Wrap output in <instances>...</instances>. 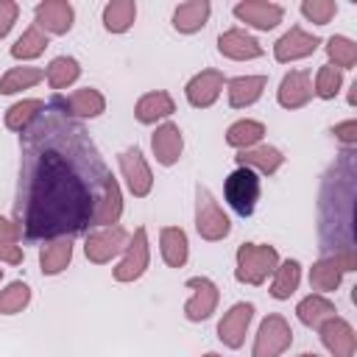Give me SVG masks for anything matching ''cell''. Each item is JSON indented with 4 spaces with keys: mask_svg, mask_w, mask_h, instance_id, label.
Listing matches in <instances>:
<instances>
[{
    "mask_svg": "<svg viewBox=\"0 0 357 357\" xmlns=\"http://www.w3.org/2000/svg\"><path fill=\"white\" fill-rule=\"evenodd\" d=\"M31 304V287L25 282H11L6 290H0V312L17 315Z\"/></svg>",
    "mask_w": 357,
    "mask_h": 357,
    "instance_id": "38",
    "label": "cell"
},
{
    "mask_svg": "<svg viewBox=\"0 0 357 357\" xmlns=\"http://www.w3.org/2000/svg\"><path fill=\"white\" fill-rule=\"evenodd\" d=\"M173 112H176V103H173V98H170L165 89L145 92V95L137 100V106H134V117H137L139 123H145V126H151V123H156V120H165V117H170Z\"/></svg>",
    "mask_w": 357,
    "mask_h": 357,
    "instance_id": "24",
    "label": "cell"
},
{
    "mask_svg": "<svg viewBox=\"0 0 357 357\" xmlns=\"http://www.w3.org/2000/svg\"><path fill=\"white\" fill-rule=\"evenodd\" d=\"M237 165L254 170L257 176H273L284 165V156L273 145H254V148H245L237 153Z\"/></svg>",
    "mask_w": 357,
    "mask_h": 357,
    "instance_id": "22",
    "label": "cell"
},
{
    "mask_svg": "<svg viewBox=\"0 0 357 357\" xmlns=\"http://www.w3.org/2000/svg\"><path fill=\"white\" fill-rule=\"evenodd\" d=\"M318 332H321V340H324V346L329 349L332 357H354L357 335H354V329H351V324L346 318L335 315V318L324 321L318 326Z\"/></svg>",
    "mask_w": 357,
    "mask_h": 357,
    "instance_id": "16",
    "label": "cell"
},
{
    "mask_svg": "<svg viewBox=\"0 0 357 357\" xmlns=\"http://www.w3.org/2000/svg\"><path fill=\"white\" fill-rule=\"evenodd\" d=\"M357 268V257L354 254H340V257H324V259H318L312 268H310V287L315 290V293H332L337 284H340V279H343V273H349V271H354Z\"/></svg>",
    "mask_w": 357,
    "mask_h": 357,
    "instance_id": "9",
    "label": "cell"
},
{
    "mask_svg": "<svg viewBox=\"0 0 357 357\" xmlns=\"http://www.w3.org/2000/svg\"><path fill=\"white\" fill-rule=\"evenodd\" d=\"M326 56H329V64L337 67L340 73L351 70L357 64V45L349 36H329L326 39Z\"/></svg>",
    "mask_w": 357,
    "mask_h": 357,
    "instance_id": "37",
    "label": "cell"
},
{
    "mask_svg": "<svg viewBox=\"0 0 357 357\" xmlns=\"http://www.w3.org/2000/svg\"><path fill=\"white\" fill-rule=\"evenodd\" d=\"M17 240H22L20 226L8 218H0V243H17Z\"/></svg>",
    "mask_w": 357,
    "mask_h": 357,
    "instance_id": "44",
    "label": "cell"
},
{
    "mask_svg": "<svg viewBox=\"0 0 357 357\" xmlns=\"http://www.w3.org/2000/svg\"><path fill=\"white\" fill-rule=\"evenodd\" d=\"M301 14L315 25H326L337 14V3L335 0H304L301 3Z\"/></svg>",
    "mask_w": 357,
    "mask_h": 357,
    "instance_id": "40",
    "label": "cell"
},
{
    "mask_svg": "<svg viewBox=\"0 0 357 357\" xmlns=\"http://www.w3.org/2000/svg\"><path fill=\"white\" fill-rule=\"evenodd\" d=\"M340 86H343V73H340L337 67H332V64L318 67L312 95H318V98H324V100H332V98L340 92Z\"/></svg>",
    "mask_w": 357,
    "mask_h": 357,
    "instance_id": "39",
    "label": "cell"
},
{
    "mask_svg": "<svg viewBox=\"0 0 357 357\" xmlns=\"http://www.w3.org/2000/svg\"><path fill=\"white\" fill-rule=\"evenodd\" d=\"M276 100L284 109H301V106H307L312 100V78H310V70H290L282 78V84H279Z\"/></svg>",
    "mask_w": 357,
    "mask_h": 357,
    "instance_id": "20",
    "label": "cell"
},
{
    "mask_svg": "<svg viewBox=\"0 0 357 357\" xmlns=\"http://www.w3.org/2000/svg\"><path fill=\"white\" fill-rule=\"evenodd\" d=\"M204 357H220V354H215V351H209V354H204Z\"/></svg>",
    "mask_w": 357,
    "mask_h": 357,
    "instance_id": "46",
    "label": "cell"
},
{
    "mask_svg": "<svg viewBox=\"0 0 357 357\" xmlns=\"http://www.w3.org/2000/svg\"><path fill=\"white\" fill-rule=\"evenodd\" d=\"M195 229L204 240L218 243L231 231V220L229 215L220 209V204L215 201V195L206 187H195Z\"/></svg>",
    "mask_w": 357,
    "mask_h": 357,
    "instance_id": "4",
    "label": "cell"
},
{
    "mask_svg": "<svg viewBox=\"0 0 357 357\" xmlns=\"http://www.w3.org/2000/svg\"><path fill=\"white\" fill-rule=\"evenodd\" d=\"M259 190H262V181H259V176H257L254 170H248V167H237V170L226 178V184H223V195H226L229 206H231L237 215H243V218H248V215L254 212V206H257V201H259Z\"/></svg>",
    "mask_w": 357,
    "mask_h": 357,
    "instance_id": "5",
    "label": "cell"
},
{
    "mask_svg": "<svg viewBox=\"0 0 357 357\" xmlns=\"http://www.w3.org/2000/svg\"><path fill=\"white\" fill-rule=\"evenodd\" d=\"M293 343V329L290 324L279 315V312H271L262 324H259V332H257V340H254V349H251V357H282Z\"/></svg>",
    "mask_w": 357,
    "mask_h": 357,
    "instance_id": "6",
    "label": "cell"
},
{
    "mask_svg": "<svg viewBox=\"0 0 357 357\" xmlns=\"http://www.w3.org/2000/svg\"><path fill=\"white\" fill-rule=\"evenodd\" d=\"M159 245H162V259L170 265V268H181L190 257V243H187V234L184 229L178 226H165L159 231Z\"/></svg>",
    "mask_w": 357,
    "mask_h": 357,
    "instance_id": "27",
    "label": "cell"
},
{
    "mask_svg": "<svg viewBox=\"0 0 357 357\" xmlns=\"http://www.w3.org/2000/svg\"><path fill=\"white\" fill-rule=\"evenodd\" d=\"M279 265V251L273 245H257V243H243L237 248V282L245 284H262Z\"/></svg>",
    "mask_w": 357,
    "mask_h": 357,
    "instance_id": "3",
    "label": "cell"
},
{
    "mask_svg": "<svg viewBox=\"0 0 357 357\" xmlns=\"http://www.w3.org/2000/svg\"><path fill=\"white\" fill-rule=\"evenodd\" d=\"M22 248L17 243H0V262H8V265H20L22 262Z\"/></svg>",
    "mask_w": 357,
    "mask_h": 357,
    "instance_id": "43",
    "label": "cell"
},
{
    "mask_svg": "<svg viewBox=\"0 0 357 357\" xmlns=\"http://www.w3.org/2000/svg\"><path fill=\"white\" fill-rule=\"evenodd\" d=\"M42 78H45V70H39V67H11L0 78V95H14L22 89H31Z\"/></svg>",
    "mask_w": 357,
    "mask_h": 357,
    "instance_id": "34",
    "label": "cell"
},
{
    "mask_svg": "<svg viewBox=\"0 0 357 357\" xmlns=\"http://www.w3.org/2000/svg\"><path fill=\"white\" fill-rule=\"evenodd\" d=\"M47 103L56 106L59 112H64V114L73 117V120L98 117V114H103V109H106L103 95H100L98 89H92V86H84V89H75V92H67V95L56 92Z\"/></svg>",
    "mask_w": 357,
    "mask_h": 357,
    "instance_id": "8",
    "label": "cell"
},
{
    "mask_svg": "<svg viewBox=\"0 0 357 357\" xmlns=\"http://www.w3.org/2000/svg\"><path fill=\"white\" fill-rule=\"evenodd\" d=\"M254 318V304L248 301H237L218 324V337L229 346V349H240L243 340H245V332H248V324Z\"/></svg>",
    "mask_w": 357,
    "mask_h": 357,
    "instance_id": "17",
    "label": "cell"
},
{
    "mask_svg": "<svg viewBox=\"0 0 357 357\" xmlns=\"http://www.w3.org/2000/svg\"><path fill=\"white\" fill-rule=\"evenodd\" d=\"M20 184L14 223L22 240H59L86 231L112 176L81 120L45 103L20 131Z\"/></svg>",
    "mask_w": 357,
    "mask_h": 357,
    "instance_id": "1",
    "label": "cell"
},
{
    "mask_svg": "<svg viewBox=\"0 0 357 357\" xmlns=\"http://www.w3.org/2000/svg\"><path fill=\"white\" fill-rule=\"evenodd\" d=\"M126 245H128V231L123 226H103V229H95L86 234L84 254L89 262L106 265V262H112V257L126 251Z\"/></svg>",
    "mask_w": 357,
    "mask_h": 357,
    "instance_id": "7",
    "label": "cell"
},
{
    "mask_svg": "<svg viewBox=\"0 0 357 357\" xmlns=\"http://www.w3.org/2000/svg\"><path fill=\"white\" fill-rule=\"evenodd\" d=\"M321 39L315 33H307L301 25H293L276 45H273V59L287 64V61H296V59H307L318 50Z\"/></svg>",
    "mask_w": 357,
    "mask_h": 357,
    "instance_id": "15",
    "label": "cell"
},
{
    "mask_svg": "<svg viewBox=\"0 0 357 357\" xmlns=\"http://www.w3.org/2000/svg\"><path fill=\"white\" fill-rule=\"evenodd\" d=\"M223 84H226V78H223L220 70H201L198 75H192V78L187 81V89H184L190 106H195V109L212 106V103L218 100Z\"/></svg>",
    "mask_w": 357,
    "mask_h": 357,
    "instance_id": "19",
    "label": "cell"
},
{
    "mask_svg": "<svg viewBox=\"0 0 357 357\" xmlns=\"http://www.w3.org/2000/svg\"><path fill=\"white\" fill-rule=\"evenodd\" d=\"M209 0H187V3H178L176 11H173V28L178 33H195L206 25L209 20Z\"/></svg>",
    "mask_w": 357,
    "mask_h": 357,
    "instance_id": "25",
    "label": "cell"
},
{
    "mask_svg": "<svg viewBox=\"0 0 357 357\" xmlns=\"http://www.w3.org/2000/svg\"><path fill=\"white\" fill-rule=\"evenodd\" d=\"M120 215H123V195H120V184H117V178H114V176H109V178H106V190H103V198H100V204H98V212H95L92 226H95V229H103V226H112V223L117 226Z\"/></svg>",
    "mask_w": 357,
    "mask_h": 357,
    "instance_id": "26",
    "label": "cell"
},
{
    "mask_svg": "<svg viewBox=\"0 0 357 357\" xmlns=\"http://www.w3.org/2000/svg\"><path fill=\"white\" fill-rule=\"evenodd\" d=\"M265 134V126L259 120H237L229 126L226 131V142L237 151H245V148H254Z\"/></svg>",
    "mask_w": 357,
    "mask_h": 357,
    "instance_id": "33",
    "label": "cell"
},
{
    "mask_svg": "<svg viewBox=\"0 0 357 357\" xmlns=\"http://www.w3.org/2000/svg\"><path fill=\"white\" fill-rule=\"evenodd\" d=\"M17 17H20V6L14 0H0V39L14 28Z\"/></svg>",
    "mask_w": 357,
    "mask_h": 357,
    "instance_id": "41",
    "label": "cell"
},
{
    "mask_svg": "<svg viewBox=\"0 0 357 357\" xmlns=\"http://www.w3.org/2000/svg\"><path fill=\"white\" fill-rule=\"evenodd\" d=\"M137 20V3L134 0H112L103 8V28L109 33H126Z\"/></svg>",
    "mask_w": 357,
    "mask_h": 357,
    "instance_id": "31",
    "label": "cell"
},
{
    "mask_svg": "<svg viewBox=\"0 0 357 357\" xmlns=\"http://www.w3.org/2000/svg\"><path fill=\"white\" fill-rule=\"evenodd\" d=\"M298 282H301V265L296 259H284L276 265L273 271V279H271V296L284 301L290 298L296 290H298Z\"/></svg>",
    "mask_w": 357,
    "mask_h": 357,
    "instance_id": "30",
    "label": "cell"
},
{
    "mask_svg": "<svg viewBox=\"0 0 357 357\" xmlns=\"http://www.w3.org/2000/svg\"><path fill=\"white\" fill-rule=\"evenodd\" d=\"M231 14L257 31H271L282 22L284 8L279 3H271V0H240V3H234Z\"/></svg>",
    "mask_w": 357,
    "mask_h": 357,
    "instance_id": "10",
    "label": "cell"
},
{
    "mask_svg": "<svg viewBox=\"0 0 357 357\" xmlns=\"http://www.w3.org/2000/svg\"><path fill=\"white\" fill-rule=\"evenodd\" d=\"M73 20H75V11L67 0H45V3H36L33 8V25L45 33H67L73 28Z\"/></svg>",
    "mask_w": 357,
    "mask_h": 357,
    "instance_id": "13",
    "label": "cell"
},
{
    "mask_svg": "<svg viewBox=\"0 0 357 357\" xmlns=\"http://www.w3.org/2000/svg\"><path fill=\"white\" fill-rule=\"evenodd\" d=\"M332 134H335V137H337V142H343L346 148H354V145H357V120L351 117V120L337 123V126L332 128Z\"/></svg>",
    "mask_w": 357,
    "mask_h": 357,
    "instance_id": "42",
    "label": "cell"
},
{
    "mask_svg": "<svg viewBox=\"0 0 357 357\" xmlns=\"http://www.w3.org/2000/svg\"><path fill=\"white\" fill-rule=\"evenodd\" d=\"M187 287L192 290L190 301L184 304V315H187V321H206V318L215 312L218 298H220L215 282L206 279V276H192V279H187Z\"/></svg>",
    "mask_w": 357,
    "mask_h": 357,
    "instance_id": "14",
    "label": "cell"
},
{
    "mask_svg": "<svg viewBox=\"0 0 357 357\" xmlns=\"http://www.w3.org/2000/svg\"><path fill=\"white\" fill-rule=\"evenodd\" d=\"M218 50L220 56L226 59H234V61H248V59H259L265 50L262 45L245 31V28H229L218 36Z\"/></svg>",
    "mask_w": 357,
    "mask_h": 357,
    "instance_id": "18",
    "label": "cell"
},
{
    "mask_svg": "<svg viewBox=\"0 0 357 357\" xmlns=\"http://www.w3.org/2000/svg\"><path fill=\"white\" fill-rule=\"evenodd\" d=\"M42 112H45V100H39V98L20 100V103H14V106L6 112V128H11V131H25Z\"/></svg>",
    "mask_w": 357,
    "mask_h": 357,
    "instance_id": "35",
    "label": "cell"
},
{
    "mask_svg": "<svg viewBox=\"0 0 357 357\" xmlns=\"http://www.w3.org/2000/svg\"><path fill=\"white\" fill-rule=\"evenodd\" d=\"M151 148H153V156L159 165L170 167L181 159V151H184V137H181V128L176 123H162L156 126L153 137H151Z\"/></svg>",
    "mask_w": 357,
    "mask_h": 357,
    "instance_id": "21",
    "label": "cell"
},
{
    "mask_svg": "<svg viewBox=\"0 0 357 357\" xmlns=\"http://www.w3.org/2000/svg\"><path fill=\"white\" fill-rule=\"evenodd\" d=\"M148 259H151V251H148V231L145 226H139L131 237V243L126 245V257L120 259V265L114 268V279L117 282H134L145 273L148 268Z\"/></svg>",
    "mask_w": 357,
    "mask_h": 357,
    "instance_id": "12",
    "label": "cell"
},
{
    "mask_svg": "<svg viewBox=\"0 0 357 357\" xmlns=\"http://www.w3.org/2000/svg\"><path fill=\"white\" fill-rule=\"evenodd\" d=\"M354 190L357 162L354 151L346 148L340 159L326 170L318 192V237L326 257L354 254Z\"/></svg>",
    "mask_w": 357,
    "mask_h": 357,
    "instance_id": "2",
    "label": "cell"
},
{
    "mask_svg": "<svg viewBox=\"0 0 357 357\" xmlns=\"http://www.w3.org/2000/svg\"><path fill=\"white\" fill-rule=\"evenodd\" d=\"M45 47H47V33H45V31H39L36 25H31V28H25V31H22V36L11 45V56H14V59H20V61H28V59L42 56V53H45Z\"/></svg>",
    "mask_w": 357,
    "mask_h": 357,
    "instance_id": "36",
    "label": "cell"
},
{
    "mask_svg": "<svg viewBox=\"0 0 357 357\" xmlns=\"http://www.w3.org/2000/svg\"><path fill=\"white\" fill-rule=\"evenodd\" d=\"M81 75V64L73 56H56L47 70H45V81L50 84V89H67L70 84H75Z\"/></svg>",
    "mask_w": 357,
    "mask_h": 357,
    "instance_id": "32",
    "label": "cell"
},
{
    "mask_svg": "<svg viewBox=\"0 0 357 357\" xmlns=\"http://www.w3.org/2000/svg\"><path fill=\"white\" fill-rule=\"evenodd\" d=\"M73 259V237H59V240H50L42 251H39V265H42V273L45 276H56L61 273Z\"/></svg>",
    "mask_w": 357,
    "mask_h": 357,
    "instance_id": "28",
    "label": "cell"
},
{
    "mask_svg": "<svg viewBox=\"0 0 357 357\" xmlns=\"http://www.w3.org/2000/svg\"><path fill=\"white\" fill-rule=\"evenodd\" d=\"M0 279H3V268H0Z\"/></svg>",
    "mask_w": 357,
    "mask_h": 357,
    "instance_id": "47",
    "label": "cell"
},
{
    "mask_svg": "<svg viewBox=\"0 0 357 357\" xmlns=\"http://www.w3.org/2000/svg\"><path fill=\"white\" fill-rule=\"evenodd\" d=\"M298 357H318L315 351H304V354H298Z\"/></svg>",
    "mask_w": 357,
    "mask_h": 357,
    "instance_id": "45",
    "label": "cell"
},
{
    "mask_svg": "<svg viewBox=\"0 0 357 357\" xmlns=\"http://www.w3.org/2000/svg\"><path fill=\"white\" fill-rule=\"evenodd\" d=\"M335 304L326 298V296H321V293H312V296H307L304 301H298V307H296V315H298V321L304 324V326H321L324 321H329V318H335Z\"/></svg>",
    "mask_w": 357,
    "mask_h": 357,
    "instance_id": "29",
    "label": "cell"
},
{
    "mask_svg": "<svg viewBox=\"0 0 357 357\" xmlns=\"http://www.w3.org/2000/svg\"><path fill=\"white\" fill-rule=\"evenodd\" d=\"M229 89V106L231 109H245L262 98V89L268 86V75H237L226 84Z\"/></svg>",
    "mask_w": 357,
    "mask_h": 357,
    "instance_id": "23",
    "label": "cell"
},
{
    "mask_svg": "<svg viewBox=\"0 0 357 357\" xmlns=\"http://www.w3.org/2000/svg\"><path fill=\"white\" fill-rule=\"evenodd\" d=\"M120 173H123V178H126L131 195L145 198V195L151 192L153 176H151V167H148V162H145V156H142V151H139L137 145H131V148H126V151L120 153Z\"/></svg>",
    "mask_w": 357,
    "mask_h": 357,
    "instance_id": "11",
    "label": "cell"
}]
</instances>
